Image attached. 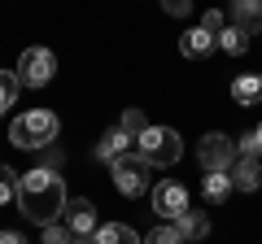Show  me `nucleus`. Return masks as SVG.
Listing matches in <instances>:
<instances>
[{
  "instance_id": "obj_1",
  "label": "nucleus",
  "mask_w": 262,
  "mask_h": 244,
  "mask_svg": "<svg viewBox=\"0 0 262 244\" xmlns=\"http://www.w3.org/2000/svg\"><path fill=\"white\" fill-rule=\"evenodd\" d=\"M18 209L35 227L57 223L61 209H66V183H61V175H57V170H44V166L31 170V175H22V183H18Z\"/></svg>"
},
{
  "instance_id": "obj_2",
  "label": "nucleus",
  "mask_w": 262,
  "mask_h": 244,
  "mask_svg": "<svg viewBox=\"0 0 262 244\" xmlns=\"http://www.w3.org/2000/svg\"><path fill=\"white\" fill-rule=\"evenodd\" d=\"M57 113H48V109H27V113H18L13 118V127H9V140L18 144V149H27V153H35V149H44V144H53L57 140Z\"/></svg>"
},
{
  "instance_id": "obj_3",
  "label": "nucleus",
  "mask_w": 262,
  "mask_h": 244,
  "mask_svg": "<svg viewBox=\"0 0 262 244\" xmlns=\"http://www.w3.org/2000/svg\"><path fill=\"white\" fill-rule=\"evenodd\" d=\"M110 175H114V188L122 197H144L149 192V161L140 153H122V157L110 161Z\"/></svg>"
},
{
  "instance_id": "obj_4",
  "label": "nucleus",
  "mask_w": 262,
  "mask_h": 244,
  "mask_svg": "<svg viewBox=\"0 0 262 244\" xmlns=\"http://www.w3.org/2000/svg\"><path fill=\"white\" fill-rule=\"evenodd\" d=\"M136 144H140V157L149 161V166H175L179 153H184V140H179L170 127H149Z\"/></svg>"
},
{
  "instance_id": "obj_5",
  "label": "nucleus",
  "mask_w": 262,
  "mask_h": 244,
  "mask_svg": "<svg viewBox=\"0 0 262 244\" xmlns=\"http://www.w3.org/2000/svg\"><path fill=\"white\" fill-rule=\"evenodd\" d=\"M236 157H241V149H236V140H227V135H219V131H210L206 140L196 144V161L206 166V175H214V170H232L236 166Z\"/></svg>"
},
{
  "instance_id": "obj_6",
  "label": "nucleus",
  "mask_w": 262,
  "mask_h": 244,
  "mask_svg": "<svg viewBox=\"0 0 262 244\" xmlns=\"http://www.w3.org/2000/svg\"><path fill=\"white\" fill-rule=\"evenodd\" d=\"M53 75H57V57L48 53V48H27V53H22V61H18L22 87H44Z\"/></svg>"
},
{
  "instance_id": "obj_7",
  "label": "nucleus",
  "mask_w": 262,
  "mask_h": 244,
  "mask_svg": "<svg viewBox=\"0 0 262 244\" xmlns=\"http://www.w3.org/2000/svg\"><path fill=\"white\" fill-rule=\"evenodd\" d=\"M153 209H158L162 218H179L188 209V188L175 183V179H162L158 188H153Z\"/></svg>"
},
{
  "instance_id": "obj_8",
  "label": "nucleus",
  "mask_w": 262,
  "mask_h": 244,
  "mask_svg": "<svg viewBox=\"0 0 262 244\" xmlns=\"http://www.w3.org/2000/svg\"><path fill=\"white\" fill-rule=\"evenodd\" d=\"M61 218H66V227H70L79 240H83L88 231H96V209H92V201H66Z\"/></svg>"
},
{
  "instance_id": "obj_9",
  "label": "nucleus",
  "mask_w": 262,
  "mask_h": 244,
  "mask_svg": "<svg viewBox=\"0 0 262 244\" xmlns=\"http://www.w3.org/2000/svg\"><path fill=\"white\" fill-rule=\"evenodd\" d=\"M214 48H219V35H210L206 27L184 31V39H179V53H184V57H210Z\"/></svg>"
},
{
  "instance_id": "obj_10",
  "label": "nucleus",
  "mask_w": 262,
  "mask_h": 244,
  "mask_svg": "<svg viewBox=\"0 0 262 244\" xmlns=\"http://www.w3.org/2000/svg\"><path fill=\"white\" fill-rule=\"evenodd\" d=\"M227 175H232V188H241V192H258V183H262L258 157H236V166Z\"/></svg>"
},
{
  "instance_id": "obj_11",
  "label": "nucleus",
  "mask_w": 262,
  "mask_h": 244,
  "mask_svg": "<svg viewBox=\"0 0 262 244\" xmlns=\"http://www.w3.org/2000/svg\"><path fill=\"white\" fill-rule=\"evenodd\" d=\"M232 13H236L232 27H241L245 35L262 31V0H232Z\"/></svg>"
},
{
  "instance_id": "obj_12",
  "label": "nucleus",
  "mask_w": 262,
  "mask_h": 244,
  "mask_svg": "<svg viewBox=\"0 0 262 244\" xmlns=\"http://www.w3.org/2000/svg\"><path fill=\"white\" fill-rule=\"evenodd\" d=\"M175 227H179V235H184V240H201V235L210 231V218L201 214V209H184V214L175 218Z\"/></svg>"
},
{
  "instance_id": "obj_13",
  "label": "nucleus",
  "mask_w": 262,
  "mask_h": 244,
  "mask_svg": "<svg viewBox=\"0 0 262 244\" xmlns=\"http://www.w3.org/2000/svg\"><path fill=\"white\" fill-rule=\"evenodd\" d=\"M127 144H131V135L122 131V127H118V131H105V140L96 144V157H101V161H114V157L127 153Z\"/></svg>"
},
{
  "instance_id": "obj_14",
  "label": "nucleus",
  "mask_w": 262,
  "mask_h": 244,
  "mask_svg": "<svg viewBox=\"0 0 262 244\" xmlns=\"http://www.w3.org/2000/svg\"><path fill=\"white\" fill-rule=\"evenodd\" d=\"M96 244H144V240L127 223H110V227H96Z\"/></svg>"
},
{
  "instance_id": "obj_15",
  "label": "nucleus",
  "mask_w": 262,
  "mask_h": 244,
  "mask_svg": "<svg viewBox=\"0 0 262 244\" xmlns=\"http://www.w3.org/2000/svg\"><path fill=\"white\" fill-rule=\"evenodd\" d=\"M232 101H236V105L262 101V79H258V75H241V79L232 83Z\"/></svg>"
},
{
  "instance_id": "obj_16",
  "label": "nucleus",
  "mask_w": 262,
  "mask_h": 244,
  "mask_svg": "<svg viewBox=\"0 0 262 244\" xmlns=\"http://www.w3.org/2000/svg\"><path fill=\"white\" fill-rule=\"evenodd\" d=\"M219 48H223L227 57H241L245 48H249V35H245L241 27H223L219 31Z\"/></svg>"
},
{
  "instance_id": "obj_17",
  "label": "nucleus",
  "mask_w": 262,
  "mask_h": 244,
  "mask_svg": "<svg viewBox=\"0 0 262 244\" xmlns=\"http://www.w3.org/2000/svg\"><path fill=\"white\" fill-rule=\"evenodd\" d=\"M18 87H22V79L13 70H0V113H9V105L18 101Z\"/></svg>"
},
{
  "instance_id": "obj_18",
  "label": "nucleus",
  "mask_w": 262,
  "mask_h": 244,
  "mask_svg": "<svg viewBox=\"0 0 262 244\" xmlns=\"http://www.w3.org/2000/svg\"><path fill=\"white\" fill-rule=\"evenodd\" d=\"M227 192H232V175H223V170L206 175V201H227Z\"/></svg>"
},
{
  "instance_id": "obj_19",
  "label": "nucleus",
  "mask_w": 262,
  "mask_h": 244,
  "mask_svg": "<svg viewBox=\"0 0 262 244\" xmlns=\"http://www.w3.org/2000/svg\"><path fill=\"white\" fill-rule=\"evenodd\" d=\"M18 170H9V166H0V209L9 205V201H18Z\"/></svg>"
},
{
  "instance_id": "obj_20",
  "label": "nucleus",
  "mask_w": 262,
  "mask_h": 244,
  "mask_svg": "<svg viewBox=\"0 0 262 244\" xmlns=\"http://www.w3.org/2000/svg\"><path fill=\"white\" fill-rule=\"evenodd\" d=\"M44 244H79V235L70 231L66 223H48L44 227Z\"/></svg>"
},
{
  "instance_id": "obj_21",
  "label": "nucleus",
  "mask_w": 262,
  "mask_h": 244,
  "mask_svg": "<svg viewBox=\"0 0 262 244\" xmlns=\"http://www.w3.org/2000/svg\"><path fill=\"white\" fill-rule=\"evenodd\" d=\"M122 131L140 140V135L149 131V122H144V113H140V109H127V113H122Z\"/></svg>"
},
{
  "instance_id": "obj_22",
  "label": "nucleus",
  "mask_w": 262,
  "mask_h": 244,
  "mask_svg": "<svg viewBox=\"0 0 262 244\" xmlns=\"http://www.w3.org/2000/svg\"><path fill=\"white\" fill-rule=\"evenodd\" d=\"M144 244H188V240L179 235V227H158V231H149Z\"/></svg>"
},
{
  "instance_id": "obj_23",
  "label": "nucleus",
  "mask_w": 262,
  "mask_h": 244,
  "mask_svg": "<svg viewBox=\"0 0 262 244\" xmlns=\"http://www.w3.org/2000/svg\"><path fill=\"white\" fill-rule=\"evenodd\" d=\"M236 149H241V157H258V153H262V144H258V135H241V144H236Z\"/></svg>"
},
{
  "instance_id": "obj_24",
  "label": "nucleus",
  "mask_w": 262,
  "mask_h": 244,
  "mask_svg": "<svg viewBox=\"0 0 262 244\" xmlns=\"http://www.w3.org/2000/svg\"><path fill=\"white\" fill-rule=\"evenodd\" d=\"M162 9L170 18H184V13H192V0H162Z\"/></svg>"
},
{
  "instance_id": "obj_25",
  "label": "nucleus",
  "mask_w": 262,
  "mask_h": 244,
  "mask_svg": "<svg viewBox=\"0 0 262 244\" xmlns=\"http://www.w3.org/2000/svg\"><path fill=\"white\" fill-rule=\"evenodd\" d=\"M201 27H206L210 35H219V31H223V18H219V9H214V13H206V22H201Z\"/></svg>"
},
{
  "instance_id": "obj_26",
  "label": "nucleus",
  "mask_w": 262,
  "mask_h": 244,
  "mask_svg": "<svg viewBox=\"0 0 262 244\" xmlns=\"http://www.w3.org/2000/svg\"><path fill=\"white\" fill-rule=\"evenodd\" d=\"M0 244H27V240H22L18 231H0Z\"/></svg>"
},
{
  "instance_id": "obj_27",
  "label": "nucleus",
  "mask_w": 262,
  "mask_h": 244,
  "mask_svg": "<svg viewBox=\"0 0 262 244\" xmlns=\"http://www.w3.org/2000/svg\"><path fill=\"white\" fill-rule=\"evenodd\" d=\"M253 135H258V144H262V127H258V131H253Z\"/></svg>"
},
{
  "instance_id": "obj_28",
  "label": "nucleus",
  "mask_w": 262,
  "mask_h": 244,
  "mask_svg": "<svg viewBox=\"0 0 262 244\" xmlns=\"http://www.w3.org/2000/svg\"><path fill=\"white\" fill-rule=\"evenodd\" d=\"M79 244H96V240H79Z\"/></svg>"
}]
</instances>
